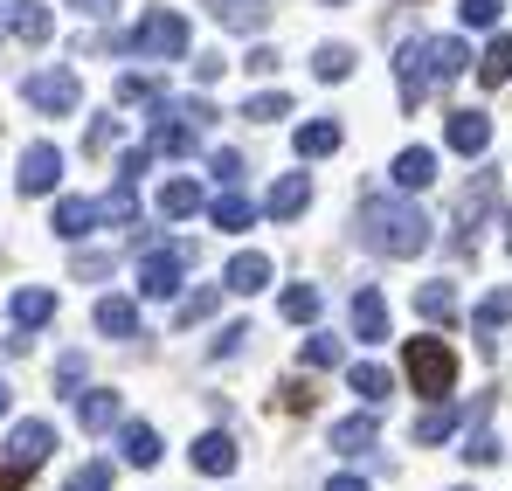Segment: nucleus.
<instances>
[{
	"mask_svg": "<svg viewBox=\"0 0 512 491\" xmlns=\"http://www.w3.org/2000/svg\"><path fill=\"white\" fill-rule=\"evenodd\" d=\"M104 270H111L104 249H77V277H104Z\"/></svg>",
	"mask_w": 512,
	"mask_h": 491,
	"instance_id": "obj_48",
	"label": "nucleus"
},
{
	"mask_svg": "<svg viewBox=\"0 0 512 491\" xmlns=\"http://www.w3.org/2000/svg\"><path fill=\"white\" fill-rule=\"evenodd\" d=\"M312 402H319V395H312V381H284V388L270 395V409H291V415H305Z\"/></svg>",
	"mask_w": 512,
	"mask_h": 491,
	"instance_id": "obj_40",
	"label": "nucleus"
},
{
	"mask_svg": "<svg viewBox=\"0 0 512 491\" xmlns=\"http://www.w3.org/2000/svg\"><path fill=\"white\" fill-rule=\"evenodd\" d=\"M429 63H436V83L464 77L471 70V42L464 35H429Z\"/></svg>",
	"mask_w": 512,
	"mask_h": 491,
	"instance_id": "obj_23",
	"label": "nucleus"
},
{
	"mask_svg": "<svg viewBox=\"0 0 512 491\" xmlns=\"http://www.w3.org/2000/svg\"><path fill=\"white\" fill-rule=\"evenodd\" d=\"M305 367H346V339L340 332H312L305 339Z\"/></svg>",
	"mask_w": 512,
	"mask_h": 491,
	"instance_id": "obj_37",
	"label": "nucleus"
},
{
	"mask_svg": "<svg viewBox=\"0 0 512 491\" xmlns=\"http://www.w3.org/2000/svg\"><path fill=\"white\" fill-rule=\"evenodd\" d=\"M485 409H492V402H478V429H471V443H464V464H499V436L485 429Z\"/></svg>",
	"mask_w": 512,
	"mask_h": 491,
	"instance_id": "obj_38",
	"label": "nucleus"
},
{
	"mask_svg": "<svg viewBox=\"0 0 512 491\" xmlns=\"http://www.w3.org/2000/svg\"><path fill=\"white\" fill-rule=\"evenodd\" d=\"M277 63H284L277 49H250V70H256V77H277Z\"/></svg>",
	"mask_w": 512,
	"mask_h": 491,
	"instance_id": "obj_49",
	"label": "nucleus"
},
{
	"mask_svg": "<svg viewBox=\"0 0 512 491\" xmlns=\"http://www.w3.org/2000/svg\"><path fill=\"white\" fill-rule=\"evenodd\" d=\"M346 388H353V395H360V402L374 409V402H388V388H395V381H388V367L360 360V367H346Z\"/></svg>",
	"mask_w": 512,
	"mask_h": 491,
	"instance_id": "obj_30",
	"label": "nucleus"
},
{
	"mask_svg": "<svg viewBox=\"0 0 512 491\" xmlns=\"http://www.w3.org/2000/svg\"><path fill=\"white\" fill-rule=\"evenodd\" d=\"M7 409H14V388H7V381H0V415H7Z\"/></svg>",
	"mask_w": 512,
	"mask_h": 491,
	"instance_id": "obj_54",
	"label": "nucleus"
},
{
	"mask_svg": "<svg viewBox=\"0 0 512 491\" xmlns=\"http://www.w3.org/2000/svg\"><path fill=\"white\" fill-rule=\"evenodd\" d=\"M340 125H333V118H312V125H298V139H291V146H298V160H333V153H340Z\"/></svg>",
	"mask_w": 512,
	"mask_h": 491,
	"instance_id": "obj_22",
	"label": "nucleus"
},
{
	"mask_svg": "<svg viewBox=\"0 0 512 491\" xmlns=\"http://www.w3.org/2000/svg\"><path fill=\"white\" fill-rule=\"evenodd\" d=\"M312 70H319V83H346L353 77V49H346V42H326V49L312 56Z\"/></svg>",
	"mask_w": 512,
	"mask_h": 491,
	"instance_id": "obj_36",
	"label": "nucleus"
},
{
	"mask_svg": "<svg viewBox=\"0 0 512 491\" xmlns=\"http://www.w3.org/2000/svg\"><path fill=\"white\" fill-rule=\"evenodd\" d=\"M222 70H229V63H222V56H201V63H194V83H201V90H208V83L222 77Z\"/></svg>",
	"mask_w": 512,
	"mask_h": 491,
	"instance_id": "obj_50",
	"label": "nucleus"
},
{
	"mask_svg": "<svg viewBox=\"0 0 512 491\" xmlns=\"http://www.w3.org/2000/svg\"><path fill=\"white\" fill-rule=\"evenodd\" d=\"M28 485V471H21V464H7V457H0V491H21Z\"/></svg>",
	"mask_w": 512,
	"mask_h": 491,
	"instance_id": "obj_51",
	"label": "nucleus"
},
{
	"mask_svg": "<svg viewBox=\"0 0 512 491\" xmlns=\"http://www.w3.org/2000/svg\"><path fill=\"white\" fill-rule=\"evenodd\" d=\"M77 415H84L90 436H104L111 422H125V402H118V388H90L84 402H77Z\"/></svg>",
	"mask_w": 512,
	"mask_h": 491,
	"instance_id": "obj_25",
	"label": "nucleus"
},
{
	"mask_svg": "<svg viewBox=\"0 0 512 491\" xmlns=\"http://www.w3.org/2000/svg\"><path fill=\"white\" fill-rule=\"evenodd\" d=\"M457 491H471V485H457Z\"/></svg>",
	"mask_w": 512,
	"mask_h": 491,
	"instance_id": "obj_56",
	"label": "nucleus"
},
{
	"mask_svg": "<svg viewBox=\"0 0 512 491\" xmlns=\"http://www.w3.org/2000/svg\"><path fill=\"white\" fill-rule=\"evenodd\" d=\"M450 436H457V409H450V402H436V409L416 415V443H450Z\"/></svg>",
	"mask_w": 512,
	"mask_h": 491,
	"instance_id": "obj_33",
	"label": "nucleus"
},
{
	"mask_svg": "<svg viewBox=\"0 0 512 491\" xmlns=\"http://www.w3.org/2000/svg\"><path fill=\"white\" fill-rule=\"evenodd\" d=\"M277 319H291V326H312V319H319V284H291V291L277 298Z\"/></svg>",
	"mask_w": 512,
	"mask_h": 491,
	"instance_id": "obj_31",
	"label": "nucleus"
},
{
	"mask_svg": "<svg viewBox=\"0 0 512 491\" xmlns=\"http://www.w3.org/2000/svg\"><path fill=\"white\" fill-rule=\"evenodd\" d=\"M70 491H111V464H84V471L70 478Z\"/></svg>",
	"mask_w": 512,
	"mask_h": 491,
	"instance_id": "obj_45",
	"label": "nucleus"
},
{
	"mask_svg": "<svg viewBox=\"0 0 512 491\" xmlns=\"http://www.w3.org/2000/svg\"><path fill=\"white\" fill-rule=\"evenodd\" d=\"M97 332H111V339H139V298H97Z\"/></svg>",
	"mask_w": 512,
	"mask_h": 491,
	"instance_id": "obj_21",
	"label": "nucleus"
},
{
	"mask_svg": "<svg viewBox=\"0 0 512 491\" xmlns=\"http://www.w3.org/2000/svg\"><path fill=\"white\" fill-rule=\"evenodd\" d=\"M222 284H229V291H243V298H256V291L270 284V256H256V249H243V256H236V263L222 270Z\"/></svg>",
	"mask_w": 512,
	"mask_h": 491,
	"instance_id": "obj_27",
	"label": "nucleus"
},
{
	"mask_svg": "<svg viewBox=\"0 0 512 491\" xmlns=\"http://www.w3.org/2000/svg\"><path fill=\"white\" fill-rule=\"evenodd\" d=\"M84 146H90V153H111V146H118V111H97V118H90Z\"/></svg>",
	"mask_w": 512,
	"mask_h": 491,
	"instance_id": "obj_43",
	"label": "nucleus"
},
{
	"mask_svg": "<svg viewBox=\"0 0 512 491\" xmlns=\"http://www.w3.org/2000/svg\"><path fill=\"white\" fill-rule=\"evenodd\" d=\"M49 443H56V429H49V422H21V429H14V443H7V464L35 471V464L49 457Z\"/></svg>",
	"mask_w": 512,
	"mask_h": 491,
	"instance_id": "obj_19",
	"label": "nucleus"
},
{
	"mask_svg": "<svg viewBox=\"0 0 512 491\" xmlns=\"http://www.w3.org/2000/svg\"><path fill=\"white\" fill-rule=\"evenodd\" d=\"M194 270V243H160L139 256V298H180V277Z\"/></svg>",
	"mask_w": 512,
	"mask_h": 491,
	"instance_id": "obj_5",
	"label": "nucleus"
},
{
	"mask_svg": "<svg viewBox=\"0 0 512 491\" xmlns=\"http://www.w3.org/2000/svg\"><path fill=\"white\" fill-rule=\"evenodd\" d=\"M7 319H14L21 332L49 326V319H56V291H42V284H28V291H14V298H7Z\"/></svg>",
	"mask_w": 512,
	"mask_h": 491,
	"instance_id": "obj_16",
	"label": "nucleus"
},
{
	"mask_svg": "<svg viewBox=\"0 0 512 491\" xmlns=\"http://www.w3.org/2000/svg\"><path fill=\"white\" fill-rule=\"evenodd\" d=\"M353 339H367V346H381L388 339V298L367 284V291H353Z\"/></svg>",
	"mask_w": 512,
	"mask_h": 491,
	"instance_id": "obj_14",
	"label": "nucleus"
},
{
	"mask_svg": "<svg viewBox=\"0 0 512 491\" xmlns=\"http://www.w3.org/2000/svg\"><path fill=\"white\" fill-rule=\"evenodd\" d=\"M111 97H118V104H167V90H160L153 77H118Z\"/></svg>",
	"mask_w": 512,
	"mask_h": 491,
	"instance_id": "obj_39",
	"label": "nucleus"
},
{
	"mask_svg": "<svg viewBox=\"0 0 512 491\" xmlns=\"http://www.w3.org/2000/svg\"><path fill=\"white\" fill-rule=\"evenodd\" d=\"M56 381H63V395H77V381H84V353H63V360H56Z\"/></svg>",
	"mask_w": 512,
	"mask_h": 491,
	"instance_id": "obj_46",
	"label": "nucleus"
},
{
	"mask_svg": "<svg viewBox=\"0 0 512 491\" xmlns=\"http://www.w3.org/2000/svg\"><path fill=\"white\" fill-rule=\"evenodd\" d=\"M97 222H111V229H132V222H139V194H132L125 180H111V194L97 201Z\"/></svg>",
	"mask_w": 512,
	"mask_h": 491,
	"instance_id": "obj_29",
	"label": "nucleus"
},
{
	"mask_svg": "<svg viewBox=\"0 0 512 491\" xmlns=\"http://www.w3.org/2000/svg\"><path fill=\"white\" fill-rule=\"evenodd\" d=\"M402 374H409L416 395L450 402V388H457V353H450L443 339H409V346H402Z\"/></svg>",
	"mask_w": 512,
	"mask_h": 491,
	"instance_id": "obj_4",
	"label": "nucleus"
},
{
	"mask_svg": "<svg viewBox=\"0 0 512 491\" xmlns=\"http://www.w3.org/2000/svg\"><path fill=\"white\" fill-rule=\"evenodd\" d=\"M215 305H222V291H187V298H180V326H194V319H208Z\"/></svg>",
	"mask_w": 512,
	"mask_h": 491,
	"instance_id": "obj_44",
	"label": "nucleus"
},
{
	"mask_svg": "<svg viewBox=\"0 0 512 491\" xmlns=\"http://www.w3.org/2000/svg\"><path fill=\"white\" fill-rule=\"evenodd\" d=\"M56 180H63V146L35 139V146L21 153V173H14V187H21V194H49Z\"/></svg>",
	"mask_w": 512,
	"mask_h": 491,
	"instance_id": "obj_8",
	"label": "nucleus"
},
{
	"mask_svg": "<svg viewBox=\"0 0 512 491\" xmlns=\"http://www.w3.org/2000/svg\"><path fill=\"white\" fill-rule=\"evenodd\" d=\"M395 83H402V111H423L429 90H436V63H429V35L416 42H402V56H395Z\"/></svg>",
	"mask_w": 512,
	"mask_h": 491,
	"instance_id": "obj_7",
	"label": "nucleus"
},
{
	"mask_svg": "<svg viewBox=\"0 0 512 491\" xmlns=\"http://www.w3.org/2000/svg\"><path fill=\"white\" fill-rule=\"evenodd\" d=\"M208 125H215V104H208V97L153 104V139H146V153H153V160H187V153L201 146Z\"/></svg>",
	"mask_w": 512,
	"mask_h": 491,
	"instance_id": "obj_2",
	"label": "nucleus"
},
{
	"mask_svg": "<svg viewBox=\"0 0 512 491\" xmlns=\"http://www.w3.org/2000/svg\"><path fill=\"white\" fill-rule=\"evenodd\" d=\"M326 491H367V478H360V471H340V478H333Z\"/></svg>",
	"mask_w": 512,
	"mask_h": 491,
	"instance_id": "obj_52",
	"label": "nucleus"
},
{
	"mask_svg": "<svg viewBox=\"0 0 512 491\" xmlns=\"http://www.w3.org/2000/svg\"><path fill=\"white\" fill-rule=\"evenodd\" d=\"M0 21H7V35H14V42H49V35H56V14H49L42 0H7V7H0Z\"/></svg>",
	"mask_w": 512,
	"mask_h": 491,
	"instance_id": "obj_9",
	"label": "nucleus"
},
{
	"mask_svg": "<svg viewBox=\"0 0 512 491\" xmlns=\"http://www.w3.org/2000/svg\"><path fill=\"white\" fill-rule=\"evenodd\" d=\"M49 229H56L63 243H84L90 229H97V201H84V194H63V201L49 208Z\"/></svg>",
	"mask_w": 512,
	"mask_h": 491,
	"instance_id": "obj_13",
	"label": "nucleus"
},
{
	"mask_svg": "<svg viewBox=\"0 0 512 491\" xmlns=\"http://www.w3.org/2000/svg\"><path fill=\"white\" fill-rule=\"evenodd\" d=\"M291 111H298V104H291L284 90H256L250 104H243V118H250V125H277V118H291Z\"/></svg>",
	"mask_w": 512,
	"mask_h": 491,
	"instance_id": "obj_34",
	"label": "nucleus"
},
{
	"mask_svg": "<svg viewBox=\"0 0 512 491\" xmlns=\"http://www.w3.org/2000/svg\"><path fill=\"white\" fill-rule=\"evenodd\" d=\"M263 208H270V222H298V215L312 208V173H284V180H270Z\"/></svg>",
	"mask_w": 512,
	"mask_h": 491,
	"instance_id": "obj_10",
	"label": "nucleus"
},
{
	"mask_svg": "<svg viewBox=\"0 0 512 491\" xmlns=\"http://www.w3.org/2000/svg\"><path fill=\"white\" fill-rule=\"evenodd\" d=\"M333 7H340V0H333Z\"/></svg>",
	"mask_w": 512,
	"mask_h": 491,
	"instance_id": "obj_57",
	"label": "nucleus"
},
{
	"mask_svg": "<svg viewBox=\"0 0 512 491\" xmlns=\"http://www.w3.org/2000/svg\"><path fill=\"white\" fill-rule=\"evenodd\" d=\"M374 443H381V422H374V415H340V422H333V450H340V457H367Z\"/></svg>",
	"mask_w": 512,
	"mask_h": 491,
	"instance_id": "obj_18",
	"label": "nucleus"
},
{
	"mask_svg": "<svg viewBox=\"0 0 512 491\" xmlns=\"http://www.w3.org/2000/svg\"><path fill=\"white\" fill-rule=\"evenodd\" d=\"M21 97H28L42 118H70V111L84 104V77H77V70H35V77L21 83Z\"/></svg>",
	"mask_w": 512,
	"mask_h": 491,
	"instance_id": "obj_6",
	"label": "nucleus"
},
{
	"mask_svg": "<svg viewBox=\"0 0 512 491\" xmlns=\"http://www.w3.org/2000/svg\"><path fill=\"white\" fill-rule=\"evenodd\" d=\"M243 339H250V326L236 319V326H222V339H215V360H229V353H243Z\"/></svg>",
	"mask_w": 512,
	"mask_h": 491,
	"instance_id": "obj_47",
	"label": "nucleus"
},
{
	"mask_svg": "<svg viewBox=\"0 0 512 491\" xmlns=\"http://www.w3.org/2000/svg\"><path fill=\"white\" fill-rule=\"evenodd\" d=\"M443 139H450V153H464V160H478V153L492 146V118H485V111H450V125H443Z\"/></svg>",
	"mask_w": 512,
	"mask_h": 491,
	"instance_id": "obj_11",
	"label": "nucleus"
},
{
	"mask_svg": "<svg viewBox=\"0 0 512 491\" xmlns=\"http://www.w3.org/2000/svg\"><path fill=\"white\" fill-rule=\"evenodd\" d=\"M506 249H512V215H506Z\"/></svg>",
	"mask_w": 512,
	"mask_h": 491,
	"instance_id": "obj_55",
	"label": "nucleus"
},
{
	"mask_svg": "<svg viewBox=\"0 0 512 491\" xmlns=\"http://www.w3.org/2000/svg\"><path fill=\"white\" fill-rule=\"evenodd\" d=\"M471 70H478V83H485V90L512 83V35H492V42L478 49V63H471Z\"/></svg>",
	"mask_w": 512,
	"mask_h": 491,
	"instance_id": "obj_26",
	"label": "nucleus"
},
{
	"mask_svg": "<svg viewBox=\"0 0 512 491\" xmlns=\"http://www.w3.org/2000/svg\"><path fill=\"white\" fill-rule=\"evenodd\" d=\"M194 208H201V187H194V180H167V187H160V215L187 222Z\"/></svg>",
	"mask_w": 512,
	"mask_h": 491,
	"instance_id": "obj_35",
	"label": "nucleus"
},
{
	"mask_svg": "<svg viewBox=\"0 0 512 491\" xmlns=\"http://www.w3.org/2000/svg\"><path fill=\"white\" fill-rule=\"evenodd\" d=\"M70 7H77V14H111L118 0H70Z\"/></svg>",
	"mask_w": 512,
	"mask_h": 491,
	"instance_id": "obj_53",
	"label": "nucleus"
},
{
	"mask_svg": "<svg viewBox=\"0 0 512 491\" xmlns=\"http://www.w3.org/2000/svg\"><path fill=\"white\" fill-rule=\"evenodd\" d=\"M208 14H215V28H236V35H256V28L270 21V0H208Z\"/></svg>",
	"mask_w": 512,
	"mask_h": 491,
	"instance_id": "obj_17",
	"label": "nucleus"
},
{
	"mask_svg": "<svg viewBox=\"0 0 512 491\" xmlns=\"http://www.w3.org/2000/svg\"><path fill=\"white\" fill-rule=\"evenodd\" d=\"M208 215H215V229H222V236H250V229H256V208L236 194V187H222V194L208 201Z\"/></svg>",
	"mask_w": 512,
	"mask_h": 491,
	"instance_id": "obj_20",
	"label": "nucleus"
},
{
	"mask_svg": "<svg viewBox=\"0 0 512 491\" xmlns=\"http://www.w3.org/2000/svg\"><path fill=\"white\" fill-rule=\"evenodd\" d=\"M512 319V284H499V291H492V298H478V312H471V326H478V339H485V346H492V339H499V326H506Z\"/></svg>",
	"mask_w": 512,
	"mask_h": 491,
	"instance_id": "obj_28",
	"label": "nucleus"
},
{
	"mask_svg": "<svg viewBox=\"0 0 512 491\" xmlns=\"http://www.w3.org/2000/svg\"><path fill=\"white\" fill-rule=\"evenodd\" d=\"M416 312L450 326V319H457V284H450V277H443V284H423V291H416Z\"/></svg>",
	"mask_w": 512,
	"mask_h": 491,
	"instance_id": "obj_32",
	"label": "nucleus"
},
{
	"mask_svg": "<svg viewBox=\"0 0 512 491\" xmlns=\"http://www.w3.org/2000/svg\"><path fill=\"white\" fill-rule=\"evenodd\" d=\"M208 173H215V187H236V180H243V153H236V146L208 153Z\"/></svg>",
	"mask_w": 512,
	"mask_h": 491,
	"instance_id": "obj_41",
	"label": "nucleus"
},
{
	"mask_svg": "<svg viewBox=\"0 0 512 491\" xmlns=\"http://www.w3.org/2000/svg\"><path fill=\"white\" fill-rule=\"evenodd\" d=\"M118 457H125V464H139V471H153V464L167 457V443H160V429H153V422H118Z\"/></svg>",
	"mask_w": 512,
	"mask_h": 491,
	"instance_id": "obj_12",
	"label": "nucleus"
},
{
	"mask_svg": "<svg viewBox=\"0 0 512 491\" xmlns=\"http://www.w3.org/2000/svg\"><path fill=\"white\" fill-rule=\"evenodd\" d=\"M111 49H118V56H146V63H173V56H187V14H173V7H146L139 28L118 35Z\"/></svg>",
	"mask_w": 512,
	"mask_h": 491,
	"instance_id": "obj_3",
	"label": "nucleus"
},
{
	"mask_svg": "<svg viewBox=\"0 0 512 491\" xmlns=\"http://www.w3.org/2000/svg\"><path fill=\"white\" fill-rule=\"evenodd\" d=\"M388 173H395V187H409V194H416V187H429V180H436V153H429V146H402Z\"/></svg>",
	"mask_w": 512,
	"mask_h": 491,
	"instance_id": "obj_24",
	"label": "nucleus"
},
{
	"mask_svg": "<svg viewBox=\"0 0 512 491\" xmlns=\"http://www.w3.org/2000/svg\"><path fill=\"white\" fill-rule=\"evenodd\" d=\"M429 215L416 201H367L360 208V243L381 249V256H423L429 249Z\"/></svg>",
	"mask_w": 512,
	"mask_h": 491,
	"instance_id": "obj_1",
	"label": "nucleus"
},
{
	"mask_svg": "<svg viewBox=\"0 0 512 491\" xmlns=\"http://www.w3.org/2000/svg\"><path fill=\"white\" fill-rule=\"evenodd\" d=\"M499 7H506V0H457L464 28H499Z\"/></svg>",
	"mask_w": 512,
	"mask_h": 491,
	"instance_id": "obj_42",
	"label": "nucleus"
},
{
	"mask_svg": "<svg viewBox=\"0 0 512 491\" xmlns=\"http://www.w3.org/2000/svg\"><path fill=\"white\" fill-rule=\"evenodd\" d=\"M187 457H194V471H201V478H229V471H236V436L208 429V436H201Z\"/></svg>",
	"mask_w": 512,
	"mask_h": 491,
	"instance_id": "obj_15",
	"label": "nucleus"
}]
</instances>
